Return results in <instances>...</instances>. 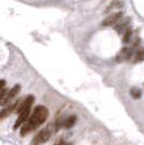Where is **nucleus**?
<instances>
[{
  "instance_id": "nucleus-9",
  "label": "nucleus",
  "mask_w": 144,
  "mask_h": 145,
  "mask_svg": "<svg viewBox=\"0 0 144 145\" xmlns=\"http://www.w3.org/2000/svg\"><path fill=\"white\" fill-rule=\"evenodd\" d=\"M130 95L132 96V99H140L142 95V91L138 88H132L130 90Z\"/></svg>"
},
{
  "instance_id": "nucleus-2",
  "label": "nucleus",
  "mask_w": 144,
  "mask_h": 145,
  "mask_svg": "<svg viewBox=\"0 0 144 145\" xmlns=\"http://www.w3.org/2000/svg\"><path fill=\"white\" fill-rule=\"evenodd\" d=\"M34 96L33 95H28L27 98L24 101H20L17 104V109L16 112L18 114V117L16 119V122L14 125V128H18L21 125H23L24 122L28 119V116L30 113V108H32V104L34 103Z\"/></svg>"
},
{
  "instance_id": "nucleus-13",
  "label": "nucleus",
  "mask_w": 144,
  "mask_h": 145,
  "mask_svg": "<svg viewBox=\"0 0 144 145\" xmlns=\"http://www.w3.org/2000/svg\"><path fill=\"white\" fill-rule=\"evenodd\" d=\"M4 88H6V81L4 80H0V91H2Z\"/></svg>"
},
{
  "instance_id": "nucleus-6",
  "label": "nucleus",
  "mask_w": 144,
  "mask_h": 145,
  "mask_svg": "<svg viewBox=\"0 0 144 145\" xmlns=\"http://www.w3.org/2000/svg\"><path fill=\"white\" fill-rule=\"evenodd\" d=\"M18 102H20V101H17V102H15V103H12V104H10V105H8L4 109L0 110V120L3 119V118H6V117H8V116L10 115L14 109H15V107H17Z\"/></svg>"
},
{
  "instance_id": "nucleus-12",
  "label": "nucleus",
  "mask_w": 144,
  "mask_h": 145,
  "mask_svg": "<svg viewBox=\"0 0 144 145\" xmlns=\"http://www.w3.org/2000/svg\"><path fill=\"white\" fill-rule=\"evenodd\" d=\"M126 25H127V22H125V23H121V24H119L118 25V27H115V29H116V32H118V33H120L125 27H126Z\"/></svg>"
},
{
  "instance_id": "nucleus-11",
  "label": "nucleus",
  "mask_w": 144,
  "mask_h": 145,
  "mask_svg": "<svg viewBox=\"0 0 144 145\" xmlns=\"http://www.w3.org/2000/svg\"><path fill=\"white\" fill-rule=\"evenodd\" d=\"M144 60V50H140L136 53V56H134V61L136 62H141Z\"/></svg>"
},
{
  "instance_id": "nucleus-8",
  "label": "nucleus",
  "mask_w": 144,
  "mask_h": 145,
  "mask_svg": "<svg viewBox=\"0 0 144 145\" xmlns=\"http://www.w3.org/2000/svg\"><path fill=\"white\" fill-rule=\"evenodd\" d=\"M76 120H77V117H76L75 115H71V116H69L68 118H67L65 121H64V127L66 128V129H69V128H71L73 126L75 125V122H76Z\"/></svg>"
},
{
  "instance_id": "nucleus-5",
  "label": "nucleus",
  "mask_w": 144,
  "mask_h": 145,
  "mask_svg": "<svg viewBox=\"0 0 144 145\" xmlns=\"http://www.w3.org/2000/svg\"><path fill=\"white\" fill-rule=\"evenodd\" d=\"M122 17V12H115L113 14H109L107 17H105L103 22H102V26L103 27H107V26H112L115 25L117 22H119Z\"/></svg>"
},
{
  "instance_id": "nucleus-15",
  "label": "nucleus",
  "mask_w": 144,
  "mask_h": 145,
  "mask_svg": "<svg viewBox=\"0 0 144 145\" xmlns=\"http://www.w3.org/2000/svg\"><path fill=\"white\" fill-rule=\"evenodd\" d=\"M64 145H68V144H66V143H65V144H64Z\"/></svg>"
},
{
  "instance_id": "nucleus-10",
  "label": "nucleus",
  "mask_w": 144,
  "mask_h": 145,
  "mask_svg": "<svg viewBox=\"0 0 144 145\" xmlns=\"http://www.w3.org/2000/svg\"><path fill=\"white\" fill-rule=\"evenodd\" d=\"M132 36V29L130 27L128 28V29H126V32H125V35L122 37V42L124 43H128L129 40H130V38Z\"/></svg>"
},
{
  "instance_id": "nucleus-4",
  "label": "nucleus",
  "mask_w": 144,
  "mask_h": 145,
  "mask_svg": "<svg viewBox=\"0 0 144 145\" xmlns=\"http://www.w3.org/2000/svg\"><path fill=\"white\" fill-rule=\"evenodd\" d=\"M20 90H21V86L20 85H16V86H14L13 88L9 91V92L6 93V95L3 96V98L0 100V105L1 106H4V105H8L9 103L11 102V100L14 99L15 96L17 95V93L20 92Z\"/></svg>"
},
{
  "instance_id": "nucleus-1",
  "label": "nucleus",
  "mask_w": 144,
  "mask_h": 145,
  "mask_svg": "<svg viewBox=\"0 0 144 145\" xmlns=\"http://www.w3.org/2000/svg\"><path fill=\"white\" fill-rule=\"evenodd\" d=\"M49 115V110L45 107L44 105H38L35 107L32 116L28 118L25 122L23 123L22 129H21V135L24 137L27 133L34 131L36 128H38L40 125L44 123Z\"/></svg>"
},
{
  "instance_id": "nucleus-7",
  "label": "nucleus",
  "mask_w": 144,
  "mask_h": 145,
  "mask_svg": "<svg viewBox=\"0 0 144 145\" xmlns=\"http://www.w3.org/2000/svg\"><path fill=\"white\" fill-rule=\"evenodd\" d=\"M122 6H124V2L121 0H113V1L106 7V9H105V13L111 12V11L115 10V9H120Z\"/></svg>"
},
{
  "instance_id": "nucleus-3",
  "label": "nucleus",
  "mask_w": 144,
  "mask_h": 145,
  "mask_svg": "<svg viewBox=\"0 0 144 145\" xmlns=\"http://www.w3.org/2000/svg\"><path fill=\"white\" fill-rule=\"evenodd\" d=\"M51 134H52V130H51L50 127H47L45 129H42L41 131L34 138L30 145H42V144H45L48 140L51 138Z\"/></svg>"
},
{
  "instance_id": "nucleus-14",
  "label": "nucleus",
  "mask_w": 144,
  "mask_h": 145,
  "mask_svg": "<svg viewBox=\"0 0 144 145\" xmlns=\"http://www.w3.org/2000/svg\"><path fill=\"white\" fill-rule=\"evenodd\" d=\"M65 143H63V142H61V143H59V144H56V145H64Z\"/></svg>"
}]
</instances>
